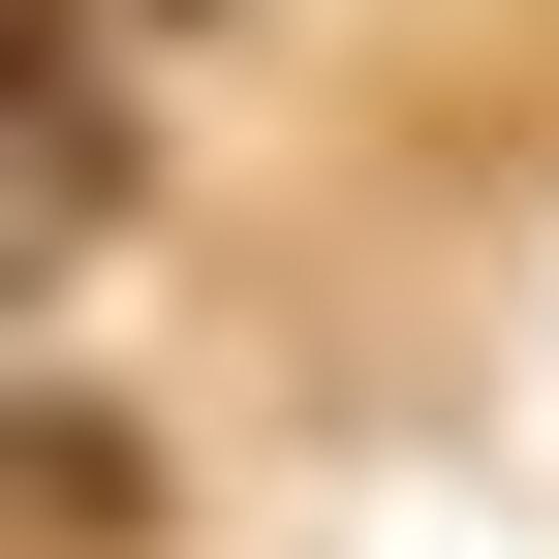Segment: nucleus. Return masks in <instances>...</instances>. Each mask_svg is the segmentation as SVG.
<instances>
[{"label":"nucleus","mask_w":559,"mask_h":559,"mask_svg":"<svg viewBox=\"0 0 559 559\" xmlns=\"http://www.w3.org/2000/svg\"><path fill=\"white\" fill-rule=\"evenodd\" d=\"M124 498H156V466H124V404H32V528H62V559H124Z\"/></svg>","instance_id":"obj_1"}]
</instances>
